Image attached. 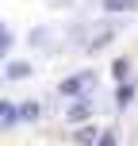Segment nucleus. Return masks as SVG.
<instances>
[{
	"label": "nucleus",
	"mask_w": 138,
	"mask_h": 146,
	"mask_svg": "<svg viewBox=\"0 0 138 146\" xmlns=\"http://www.w3.org/2000/svg\"><path fill=\"white\" fill-rule=\"evenodd\" d=\"M4 77L8 81H23V77H31V66H27V62H8Z\"/></svg>",
	"instance_id": "obj_3"
},
{
	"label": "nucleus",
	"mask_w": 138,
	"mask_h": 146,
	"mask_svg": "<svg viewBox=\"0 0 138 146\" xmlns=\"http://www.w3.org/2000/svg\"><path fill=\"white\" fill-rule=\"evenodd\" d=\"M92 73H77V77H65V81H61V85H58V92L61 96H77V92H85V88H92Z\"/></svg>",
	"instance_id": "obj_1"
},
{
	"label": "nucleus",
	"mask_w": 138,
	"mask_h": 146,
	"mask_svg": "<svg viewBox=\"0 0 138 146\" xmlns=\"http://www.w3.org/2000/svg\"><path fill=\"white\" fill-rule=\"evenodd\" d=\"M77 142L81 146H92L96 142V127H81V131H77Z\"/></svg>",
	"instance_id": "obj_7"
},
{
	"label": "nucleus",
	"mask_w": 138,
	"mask_h": 146,
	"mask_svg": "<svg viewBox=\"0 0 138 146\" xmlns=\"http://www.w3.org/2000/svg\"><path fill=\"white\" fill-rule=\"evenodd\" d=\"M12 42H15V38H12V31H8V23L0 19V58H4V54L12 50Z\"/></svg>",
	"instance_id": "obj_4"
},
{
	"label": "nucleus",
	"mask_w": 138,
	"mask_h": 146,
	"mask_svg": "<svg viewBox=\"0 0 138 146\" xmlns=\"http://www.w3.org/2000/svg\"><path fill=\"white\" fill-rule=\"evenodd\" d=\"M100 146H115V135H104V139H100Z\"/></svg>",
	"instance_id": "obj_9"
},
{
	"label": "nucleus",
	"mask_w": 138,
	"mask_h": 146,
	"mask_svg": "<svg viewBox=\"0 0 138 146\" xmlns=\"http://www.w3.org/2000/svg\"><path fill=\"white\" fill-rule=\"evenodd\" d=\"M38 111H42V108H38L35 100H27V104L19 108V119H38Z\"/></svg>",
	"instance_id": "obj_6"
},
{
	"label": "nucleus",
	"mask_w": 138,
	"mask_h": 146,
	"mask_svg": "<svg viewBox=\"0 0 138 146\" xmlns=\"http://www.w3.org/2000/svg\"><path fill=\"white\" fill-rule=\"evenodd\" d=\"M85 115H88V104H73V108H69V119H73V123L85 119Z\"/></svg>",
	"instance_id": "obj_8"
},
{
	"label": "nucleus",
	"mask_w": 138,
	"mask_h": 146,
	"mask_svg": "<svg viewBox=\"0 0 138 146\" xmlns=\"http://www.w3.org/2000/svg\"><path fill=\"white\" fill-rule=\"evenodd\" d=\"M134 4H138V0H104V8H108V12H131Z\"/></svg>",
	"instance_id": "obj_5"
},
{
	"label": "nucleus",
	"mask_w": 138,
	"mask_h": 146,
	"mask_svg": "<svg viewBox=\"0 0 138 146\" xmlns=\"http://www.w3.org/2000/svg\"><path fill=\"white\" fill-rule=\"evenodd\" d=\"M19 123V108H15L12 100H0V131H8V127Z\"/></svg>",
	"instance_id": "obj_2"
}]
</instances>
